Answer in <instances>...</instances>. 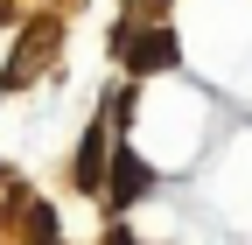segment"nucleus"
<instances>
[{
  "instance_id": "obj_1",
  "label": "nucleus",
  "mask_w": 252,
  "mask_h": 245,
  "mask_svg": "<svg viewBox=\"0 0 252 245\" xmlns=\"http://www.w3.org/2000/svg\"><path fill=\"white\" fill-rule=\"evenodd\" d=\"M119 56H126L133 70H168V63H175V42L161 35V28H140V35L126 28V35H119Z\"/></svg>"
},
{
  "instance_id": "obj_2",
  "label": "nucleus",
  "mask_w": 252,
  "mask_h": 245,
  "mask_svg": "<svg viewBox=\"0 0 252 245\" xmlns=\"http://www.w3.org/2000/svg\"><path fill=\"white\" fill-rule=\"evenodd\" d=\"M140 189H147V161L119 154V196H140Z\"/></svg>"
}]
</instances>
